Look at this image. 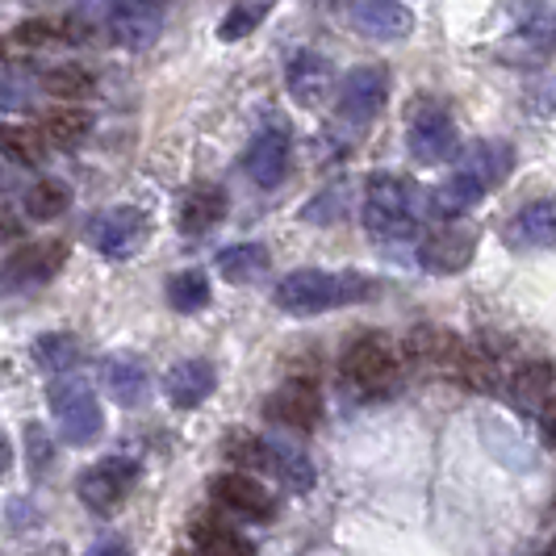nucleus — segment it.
I'll use <instances>...</instances> for the list:
<instances>
[{"label": "nucleus", "instance_id": "f257e3e1", "mask_svg": "<svg viewBox=\"0 0 556 556\" xmlns=\"http://www.w3.org/2000/svg\"><path fill=\"white\" fill-rule=\"evenodd\" d=\"M368 298H377V280L372 277H364V273H323V268H298L273 289L277 309L298 314V318L327 314V309L339 306H356V302H368Z\"/></svg>", "mask_w": 556, "mask_h": 556}, {"label": "nucleus", "instance_id": "f03ea898", "mask_svg": "<svg viewBox=\"0 0 556 556\" xmlns=\"http://www.w3.org/2000/svg\"><path fill=\"white\" fill-rule=\"evenodd\" d=\"M88 34H110L117 47H147L164 26L167 0H76Z\"/></svg>", "mask_w": 556, "mask_h": 556}, {"label": "nucleus", "instance_id": "7ed1b4c3", "mask_svg": "<svg viewBox=\"0 0 556 556\" xmlns=\"http://www.w3.org/2000/svg\"><path fill=\"white\" fill-rule=\"evenodd\" d=\"M361 218L368 226V235H377V239H410L418 230L415 185L397 172H372L364 185Z\"/></svg>", "mask_w": 556, "mask_h": 556}, {"label": "nucleus", "instance_id": "20e7f679", "mask_svg": "<svg viewBox=\"0 0 556 556\" xmlns=\"http://www.w3.org/2000/svg\"><path fill=\"white\" fill-rule=\"evenodd\" d=\"M47 402H51V410H55L59 440H63V444L88 447L92 440H101L105 415H101V402H97V393H92L88 381H76V377L55 381L51 393H47Z\"/></svg>", "mask_w": 556, "mask_h": 556}, {"label": "nucleus", "instance_id": "39448f33", "mask_svg": "<svg viewBox=\"0 0 556 556\" xmlns=\"http://www.w3.org/2000/svg\"><path fill=\"white\" fill-rule=\"evenodd\" d=\"M67 264V243L59 239H34L26 248L9 251L0 260V293H29L42 289L63 273Z\"/></svg>", "mask_w": 556, "mask_h": 556}, {"label": "nucleus", "instance_id": "423d86ee", "mask_svg": "<svg viewBox=\"0 0 556 556\" xmlns=\"http://www.w3.org/2000/svg\"><path fill=\"white\" fill-rule=\"evenodd\" d=\"M339 368H343V381L356 390H386L397 377V348L390 334L364 331L343 348Z\"/></svg>", "mask_w": 556, "mask_h": 556}, {"label": "nucleus", "instance_id": "0eeeda50", "mask_svg": "<svg viewBox=\"0 0 556 556\" xmlns=\"http://www.w3.org/2000/svg\"><path fill=\"white\" fill-rule=\"evenodd\" d=\"M135 481H139V460L135 456H105L92 469H84L76 490H80V502L88 510L110 515V510H117L122 502L130 498Z\"/></svg>", "mask_w": 556, "mask_h": 556}, {"label": "nucleus", "instance_id": "6e6552de", "mask_svg": "<svg viewBox=\"0 0 556 556\" xmlns=\"http://www.w3.org/2000/svg\"><path fill=\"white\" fill-rule=\"evenodd\" d=\"M147 230H151V223L139 205H117V210H105L88 223V243L105 260H130L147 243Z\"/></svg>", "mask_w": 556, "mask_h": 556}, {"label": "nucleus", "instance_id": "1a4fd4ad", "mask_svg": "<svg viewBox=\"0 0 556 556\" xmlns=\"http://www.w3.org/2000/svg\"><path fill=\"white\" fill-rule=\"evenodd\" d=\"M386 101H390V72L386 67H352L339 84L334 110L352 126H368L377 113L386 110Z\"/></svg>", "mask_w": 556, "mask_h": 556}, {"label": "nucleus", "instance_id": "9d476101", "mask_svg": "<svg viewBox=\"0 0 556 556\" xmlns=\"http://www.w3.org/2000/svg\"><path fill=\"white\" fill-rule=\"evenodd\" d=\"M210 498L218 502L226 515L255 519V523L277 519V510H280L277 498H273V490H264V485L248 473H218L210 481Z\"/></svg>", "mask_w": 556, "mask_h": 556}, {"label": "nucleus", "instance_id": "9b49d317", "mask_svg": "<svg viewBox=\"0 0 556 556\" xmlns=\"http://www.w3.org/2000/svg\"><path fill=\"white\" fill-rule=\"evenodd\" d=\"M406 147L418 164H444L460 151V135H456V122L447 117V110L440 105H427L410 117V130H406Z\"/></svg>", "mask_w": 556, "mask_h": 556}, {"label": "nucleus", "instance_id": "f8f14e48", "mask_svg": "<svg viewBox=\"0 0 556 556\" xmlns=\"http://www.w3.org/2000/svg\"><path fill=\"white\" fill-rule=\"evenodd\" d=\"M477 255V230L469 226H444L435 235L422 239L418 248V268L431 273V277H456L473 264Z\"/></svg>", "mask_w": 556, "mask_h": 556}, {"label": "nucleus", "instance_id": "ddd939ff", "mask_svg": "<svg viewBox=\"0 0 556 556\" xmlns=\"http://www.w3.org/2000/svg\"><path fill=\"white\" fill-rule=\"evenodd\" d=\"M502 243L519 255L531 251H553L556 243V205L553 197H535L523 210L510 214V223L502 226Z\"/></svg>", "mask_w": 556, "mask_h": 556}, {"label": "nucleus", "instance_id": "4468645a", "mask_svg": "<svg viewBox=\"0 0 556 556\" xmlns=\"http://www.w3.org/2000/svg\"><path fill=\"white\" fill-rule=\"evenodd\" d=\"M264 418L280 422V427H293V431H314L323 418V393L309 381H289L264 397Z\"/></svg>", "mask_w": 556, "mask_h": 556}, {"label": "nucleus", "instance_id": "2eb2a0df", "mask_svg": "<svg viewBox=\"0 0 556 556\" xmlns=\"http://www.w3.org/2000/svg\"><path fill=\"white\" fill-rule=\"evenodd\" d=\"M214 390H218V368L210 361H180L164 377V393L176 410H197Z\"/></svg>", "mask_w": 556, "mask_h": 556}, {"label": "nucleus", "instance_id": "dca6fc26", "mask_svg": "<svg viewBox=\"0 0 556 556\" xmlns=\"http://www.w3.org/2000/svg\"><path fill=\"white\" fill-rule=\"evenodd\" d=\"M248 176L260 189H277L289 172V135L285 130H260L243 155Z\"/></svg>", "mask_w": 556, "mask_h": 556}, {"label": "nucleus", "instance_id": "f3484780", "mask_svg": "<svg viewBox=\"0 0 556 556\" xmlns=\"http://www.w3.org/2000/svg\"><path fill=\"white\" fill-rule=\"evenodd\" d=\"M101 386L110 390L117 406L135 410L151 393V372H147V364L139 356H110V361L101 364Z\"/></svg>", "mask_w": 556, "mask_h": 556}, {"label": "nucleus", "instance_id": "a211bd4d", "mask_svg": "<svg viewBox=\"0 0 556 556\" xmlns=\"http://www.w3.org/2000/svg\"><path fill=\"white\" fill-rule=\"evenodd\" d=\"M285 88L298 105H318L331 88V59L318 51H298L285 67Z\"/></svg>", "mask_w": 556, "mask_h": 556}, {"label": "nucleus", "instance_id": "6ab92c4d", "mask_svg": "<svg viewBox=\"0 0 556 556\" xmlns=\"http://www.w3.org/2000/svg\"><path fill=\"white\" fill-rule=\"evenodd\" d=\"M510 167H515V147H510V142H498V139L469 142V147H465V160H460V172L473 176L485 193L498 189L502 180L510 176Z\"/></svg>", "mask_w": 556, "mask_h": 556}, {"label": "nucleus", "instance_id": "aec40b11", "mask_svg": "<svg viewBox=\"0 0 556 556\" xmlns=\"http://www.w3.org/2000/svg\"><path fill=\"white\" fill-rule=\"evenodd\" d=\"M352 17H356V26L368 38H381V42L406 38L415 29V13L402 0H356L352 4Z\"/></svg>", "mask_w": 556, "mask_h": 556}, {"label": "nucleus", "instance_id": "412c9836", "mask_svg": "<svg viewBox=\"0 0 556 556\" xmlns=\"http://www.w3.org/2000/svg\"><path fill=\"white\" fill-rule=\"evenodd\" d=\"M260 469L277 477L285 490L293 494H309L314 490V465L302 447L280 444V440H264V452H260Z\"/></svg>", "mask_w": 556, "mask_h": 556}, {"label": "nucleus", "instance_id": "4be33fe9", "mask_svg": "<svg viewBox=\"0 0 556 556\" xmlns=\"http://www.w3.org/2000/svg\"><path fill=\"white\" fill-rule=\"evenodd\" d=\"M226 193L218 189V185H197V189H189L185 193V201H180V210H176V226H180V235H210L214 226L226 218Z\"/></svg>", "mask_w": 556, "mask_h": 556}, {"label": "nucleus", "instance_id": "5701e85b", "mask_svg": "<svg viewBox=\"0 0 556 556\" xmlns=\"http://www.w3.org/2000/svg\"><path fill=\"white\" fill-rule=\"evenodd\" d=\"M510 397L528 410V415H553V364L528 361L510 377Z\"/></svg>", "mask_w": 556, "mask_h": 556}, {"label": "nucleus", "instance_id": "b1692460", "mask_svg": "<svg viewBox=\"0 0 556 556\" xmlns=\"http://www.w3.org/2000/svg\"><path fill=\"white\" fill-rule=\"evenodd\" d=\"M193 544L201 556H255V544L239 528H230L226 519H210L201 515L193 519Z\"/></svg>", "mask_w": 556, "mask_h": 556}, {"label": "nucleus", "instance_id": "393cba45", "mask_svg": "<svg viewBox=\"0 0 556 556\" xmlns=\"http://www.w3.org/2000/svg\"><path fill=\"white\" fill-rule=\"evenodd\" d=\"M273 255L260 243H230V248L218 251V273L230 285H255V280L268 273Z\"/></svg>", "mask_w": 556, "mask_h": 556}, {"label": "nucleus", "instance_id": "a878e982", "mask_svg": "<svg viewBox=\"0 0 556 556\" xmlns=\"http://www.w3.org/2000/svg\"><path fill=\"white\" fill-rule=\"evenodd\" d=\"M29 356H34V364H38L42 372H59V377H63V372H72V368L84 361V348L76 334L51 331V334H38V339H34Z\"/></svg>", "mask_w": 556, "mask_h": 556}, {"label": "nucleus", "instance_id": "bb28decb", "mask_svg": "<svg viewBox=\"0 0 556 556\" xmlns=\"http://www.w3.org/2000/svg\"><path fill=\"white\" fill-rule=\"evenodd\" d=\"M485 197V189L477 185L473 176H465L460 167H456V176H447L444 185H435V193H431V210L440 214V218H460V214H469L477 201Z\"/></svg>", "mask_w": 556, "mask_h": 556}, {"label": "nucleus", "instance_id": "cd10ccee", "mask_svg": "<svg viewBox=\"0 0 556 556\" xmlns=\"http://www.w3.org/2000/svg\"><path fill=\"white\" fill-rule=\"evenodd\" d=\"M167 306L176 314H197L210 306V277L201 268H185L167 280Z\"/></svg>", "mask_w": 556, "mask_h": 556}, {"label": "nucleus", "instance_id": "c85d7f7f", "mask_svg": "<svg viewBox=\"0 0 556 556\" xmlns=\"http://www.w3.org/2000/svg\"><path fill=\"white\" fill-rule=\"evenodd\" d=\"M67 205H72V189L63 180H38L26 193V214L38 223H51L59 214H67Z\"/></svg>", "mask_w": 556, "mask_h": 556}, {"label": "nucleus", "instance_id": "c756f323", "mask_svg": "<svg viewBox=\"0 0 556 556\" xmlns=\"http://www.w3.org/2000/svg\"><path fill=\"white\" fill-rule=\"evenodd\" d=\"M88 113L80 110H51L42 117V135L55 142V147H80L88 139Z\"/></svg>", "mask_w": 556, "mask_h": 556}, {"label": "nucleus", "instance_id": "7c9ffc66", "mask_svg": "<svg viewBox=\"0 0 556 556\" xmlns=\"http://www.w3.org/2000/svg\"><path fill=\"white\" fill-rule=\"evenodd\" d=\"M0 155L22 167H42V142L26 126H0Z\"/></svg>", "mask_w": 556, "mask_h": 556}, {"label": "nucleus", "instance_id": "2f4dec72", "mask_svg": "<svg viewBox=\"0 0 556 556\" xmlns=\"http://www.w3.org/2000/svg\"><path fill=\"white\" fill-rule=\"evenodd\" d=\"M42 84H47V92H55L63 101H80V97H88L97 88L92 72H84L80 63H59V67H51L42 76Z\"/></svg>", "mask_w": 556, "mask_h": 556}, {"label": "nucleus", "instance_id": "473e14b6", "mask_svg": "<svg viewBox=\"0 0 556 556\" xmlns=\"http://www.w3.org/2000/svg\"><path fill=\"white\" fill-rule=\"evenodd\" d=\"M264 13H268V4H264V0H239V4L223 17L218 38H223V42H239V38H248L251 29L264 22Z\"/></svg>", "mask_w": 556, "mask_h": 556}, {"label": "nucleus", "instance_id": "72a5a7b5", "mask_svg": "<svg viewBox=\"0 0 556 556\" xmlns=\"http://www.w3.org/2000/svg\"><path fill=\"white\" fill-rule=\"evenodd\" d=\"M51 460H55V444H51V435H47V427L42 422H26V465L34 477H42L51 469Z\"/></svg>", "mask_w": 556, "mask_h": 556}, {"label": "nucleus", "instance_id": "f704fd0d", "mask_svg": "<svg viewBox=\"0 0 556 556\" xmlns=\"http://www.w3.org/2000/svg\"><path fill=\"white\" fill-rule=\"evenodd\" d=\"M13 38L26 42V47H47V42H59V38H72V29H67V22H47V17H38V22L17 26Z\"/></svg>", "mask_w": 556, "mask_h": 556}, {"label": "nucleus", "instance_id": "c9c22d12", "mask_svg": "<svg viewBox=\"0 0 556 556\" xmlns=\"http://www.w3.org/2000/svg\"><path fill=\"white\" fill-rule=\"evenodd\" d=\"M0 110H26V92L13 76H0Z\"/></svg>", "mask_w": 556, "mask_h": 556}, {"label": "nucleus", "instance_id": "e433bc0d", "mask_svg": "<svg viewBox=\"0 0 556 556\" xmlns=\"http://www.w3.org/2000/svg\"><path fill=\"white\" fill-rule=\"evenodd\" d=\"M84 556H130V548H126V540H117V535H101L97 544H88Z\"/></svg>", "mask_w": 556, "mask_h": 556}, {"label": "nucleus", "instance_id": "4c0bfd02", "mask_svg": "<svg viewBox=\"0 0 556 556\" xmlns=\"http://www.w3.org/2000/svg\"><path fill=\"white\" fill-rule=\"evenodd\" d=\"M9 465H13V447H9V435L0 431V473H4Z\"/></svg>", "mask_w": 556, "mask_h": 556}, {"label": "nucleus", "instance_id": "58836bf2", "mask_svg": "<svg viewBox=\"0 0 556 556\" xmlns=\"http://www.w3.org/2000/svg\"><path fill=\"white\" fill-rule=\"evenodd\" d=\"M314 4H339V0H314Z\"/></svg>", "mask_w": 556, "mask_h": 556}]
</instances>
